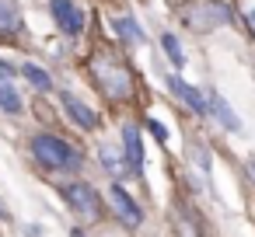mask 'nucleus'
<instances>
[{
  "instance_id": "f257e3e1",
  "label": "nucleus",
  "mask_w": 255,
  "mask_h": 237,
  "mask_svg": "<svg viewBox=\"0 0 255 237\" xmlns=\"http://www.w3.org/2000/svg\"><path fill=\"white\" fill-rule=\"evenodd\" d=\"M88 67H91V77H95V84L105 91L109 101H126V98H133V74H129V67H126L116 53H95Z\"/></svg>"
},
{
  "instance_id": "f03ea898",
  "label": "nucleus",
  "mask_w": 255,
  "mask_h": 237,
  "mask_svg": "<svg viewBox=\"0 0 255 237\" xmlns=\"http://www.w3.org/2000/svg\"><path fill=\"white\" fill-rule=\"evenodd\" d=\"M32 157L42 171H81V154L67 140L49 136V133H39L32 140Z\"/></svg>"
},
{
  "instance_id": "7ed1b4c3",
  "label": "nucleus",
  "mask_w": 255,
  "mask_h": 237,
  "mask_svg": "<svg viewBox=\"0 0 255 237\" xmlns=\"http://www.w3.org/2000/svg\"><path fill=\"white\" fill-rule=\"evenodd\" d=\"M182 21L192 32H213V28L231 21V11H227V4H220V0H192V4L182 11Z\"/></svg>"
},
{
  "instance_id": "20e7f679",
  "label": "nucleus",
  "mask_w": 255,
  "mask_h": 237,
  "mask_svg": "<svg viewBox=\"0 0 255 237\" xmlns=\"http://www.w3.org/2000/svg\"><path fill=\"white\" fill-rule=\"evenodd\" d=\"M63 199L74 213H81V220H98L102 216V199L98 192L88 185V181H74V185H63Z\"/></svg>"
},
{
  "instance_id": "39448f33",
  "label": "nucleus",
  "mask_w": 255,
  "mask_h": 237,
  "mask_svg": "<svg viewBox=\"0 0 255 237\" xmlns=\"http://www.w3.org/2000/svg\"><path fill=\"white\" fill-rule=\"evenodd\" d=\"M164 87H168V91H171V94H175V98L185 105V108H192L196 115H210V101L199 94V87L185 84L178 74H168V77H164Z\"/></svg>"
},
{
  "instance_id": "423d86ee",
  "label": "nucleus",
  "mask_w": 255,
  "mask_h": 237,
  "mask_svg": "<svg viewBox=\"0 0 255 237\" xmlns=\"http://www.w3.org/2000/svg\"><path fill=\"white\" fill-rule=\"evenodd\" d=\"M109 206L116 209V216H119L126 227H140V223H143V209L136 206V199H133L123 185H112V188H109Z\"/></svg>"
},
{
  "instance_id": "0eeeda50",
  "label": "nucleus",
  "mask_w": 255,
  "mask_h": 237,
  "mask_svg": "<svg viewBox=\"0 0 255 237\" xmlns=\"http://www.w3.org/2000/svg\"><path fill=\"white\" fill-rule=\"evenodd\" d=\"M49 14L60 25V32H67V35H81L84 32V14H81V7L70 4V0H49Z\"/></svg>"
},
{
  "instance_id": "6e6552de",
  "label": "nucleus",
  "mask_w": 255,
  "mask_h": 237,
  "mask_svg": "<svg viewBox=\"0 0 255 237\" xmlns=\"http://www.w3.org/2000/svg\"><path fill=\"white\" fill-rule=\"evenodd\" d=\"M123 154H126L129 174H140L143 171V140H140V129L133 122L123 126Z\"/></svg>"
},
{
  "instance_id": "1a4fd4ad",
  "label": "nucleus",
  "mask_w": 255,
  "mask_h": 237,
  "mask_svg": "<svg viewBox=\"0 0 255 237\" xmlns=\"http://www.w3.org/2000/svg\"><path fill=\"white\" fill-rule=\"evenodd\" d=\"M60 101H63V108H67V115H70V122H74V126H81V129H95V126H98L95 108H88V105H84L77 94L60 91Z\"/></svg>"
},
{
  "instance_id": "9d476101",
  "label": "nucleus",
  "mask_w": 255,
  "mask_h": 237,
  "mask_svg": "<svg viewBox=\"0 0 255 237\" xmlns=\"http://www.w3.org/2000/svg\"><path fill=\"white\" fill-rule=\"evenodd\" d=\"M0 108H4L7 115H18L21 112V98L14 91V70L0 60Z\"/></svg>"
},
{
  "instance_id": "9b49d317",
  "label": "nucleus",
  "mask_w": 255,
  "mask_h": 237,
  "mask_svg": "<svg viewBox=\"0 0 255 237\" xmlns=\"http://www.w3.org/2000/svg\"><path fill=\"white\" fill-rule=\"evenodd\" d=\"M206 101H210V115L224 126V129H231V133H241V119L234 115V108L220 98V91H206Z\"/></svg>"
},
{
  "instance_id": "f8f14e48",
  "label": "nucleus",
  "mask_w": 255,
  "mask_h": 237,
  "mask_svg": "<svg viewBox=\"0 0 255 237\" xmlns=\"http://www.w3.org/2000/svg\"><path fill=\"white\" fill-rule=\"evenodd\" d=\"M21 28V11L14 0H0V35H14Z\"/></svg>"
},
{
  "instance_id": "ddd939ff",
  "label": "nucleus",
  "mask_w": 255,
  "mask_h": 237,
  "mask_svg": "<svg viewBox=\"0 0 255 237\" xmlns=\"http://www.w3.org/2000/svg\"><path fill=\"white\" fill-rule=\"evenodd\" d=\"M116 32H119V39L129 42V46H143V42H147V35H143V28L136 25V18H116Z\"/></svg>"
},
{
  "instance_id": "4468645a",
  "label": "nucleus",
  "mask_w": 255,
  "mask_h": 237,
  "mask_svg": "<svg viewBox=\"0 0 255 237\" xmlns=\"http://www.w3.org/2000/svg\"><path fill=\"white\" fill-rule=\"evenodd\" d=\"M21 77H25L35 91H49V87H53V77H49L42 67H35V63H21Z\"/></svg>"
},
{
  "instance_id": "2eb2a0df",
  "label": "nucleus",
  "mask_w": 255,
  "mask_h": 237,
  "mask_svg": "<svg viewBox=\"0 0 255 237\" xmlns=\"http://www.w3.org/2000/svg\"><path fill=\"white\" fill-rule=\"evenodd\" d=\"M98 160H102V164H105V171H109V174H116V178H119V174H129V164H126V160H119V154H116V150H109L105 143L98 147Z\"/></svg>"
},
{
  "instance_id": "dca6fc26",
  "label": "nucleus",
  "mask_w": 255,
  "mask_h": 237,
  "mask_svg": "<svg viewBox=\"0 0 255 237\" xmlns=\"http://www.w3.org/2000/svg\"><path fill=\"white\" fill-rule=\"evenodd\" d=\"M161 46H164V53H168V60H171V67H175V70H182V67H185V53H182V46H178V39H175L171 32H164V35H161Z\"/></svg>"
},
{
  "instance_id": "f3484780",
  "label": "nucleus",
  "mask_w": 255,
  "mask_h": 237,
  "mask_svg": "<svg viewBox=\"0 0 255 237\" xmlns=\"http://www.w3.org/2000/svg\"><path fill=\"white\" fill-rule=\"evenodd\" d=\"M238 11H241V18H245L248 32L255 35V0H238Z\"/></svg>"
},
{
  "instance_id": "a211bd4d",
  "label": "nucleus",
  "mask_w": 255,
  "mask_h": 237,
  "mask_svg": "<svg viewBox=\"0 0 255 237\" xmlns=\"http://www.w3.org/2000/svg\"><path fill=\"white\" fill-rule=\"evenodd\" d=\"M147 129H150V133H154V136H157L161 143H168V129H164V126H161L157 119H150V122H147Z\"/></svg>"
},
{
  "instance_id": "6ab92c4d",
  "label": "nucleus",
  "mask_w": 255,
  "mask_h": 237,
  "mask_svg": "<svg viewBox=\"0 0 255 237\" xmlns=\"http://www.w3.org/2000/svg\"><path fill=\"white\" fill-rule=\"evenodd\" d=\"M0 216H4V220H7V206H4V202H0Z\"/></svg>"
},
{
  "instance_id": "aec40b11",
  "label": "nucleus",
  "mask_w": 255,
  "mask_h": 237,
  "mask_svg": "<svg viewBox=\"0 0 255 237\" xmlns=\"http://www.w3.org/2000/svg\"><path fill=\"white\" fill-rule=\"evenodd\" d=\"M70 237H84V234H81V230H70Z\"/></svg>"
},
{
  "instance_id": "412c9836",
  "label": "nucleus",
  "mask_w": 255,
  "mask_h": 237,
  "mask_svg": "<svg viewBox=\"0 0 255 237\" xmlns=\"http://www.w3.org/2000/svg\"><path fill=\"white\" fill-rule=\"evenodd\" d=\"M252 174H255V160H252Z\"/></svg>"
}]
</instances>
